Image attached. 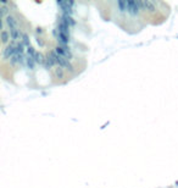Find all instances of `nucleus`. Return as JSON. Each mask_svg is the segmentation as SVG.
Segmentation results:
<instances>
[{"instance_id":"2","label":"nucleus","mask_w":178,"mask_h":188,"mask_svg":"<svg viewBox=\"0 0 178 188\" xmlns=\"http://www.w3.org/2000/svg\"><path fill=\"white\" fill-rule=\"evenodd\" d=\"M1 39H3V42H6V40H7L6 31H3V32H1Z\"/></svg>"},{"instance_id":"1","label":"nucleus","mask_w":178,"mask_h":188,"mask_svg":"<svg viewBox=\"0 0 178 188\" xmlns=\"http://www.w3.org/2000/svg\"><path fill=\"white\" fill-rule=\"evenodd\" d=\"M55 74H56V77H59V78H61V77L64 76V72H62V70H61V69H58Z\"/></svg>"}]
</instances>
